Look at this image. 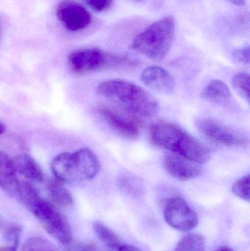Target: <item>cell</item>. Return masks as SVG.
Segmentation results:
<instances>
[{"instance_id": "obj_1", "label": "cell", "mask_w": 250, "mask_h": 251, "mask_svg": "<svg viewBox=\"0 0 250 251\" xmlns=\"http://www.w3.org/2000/svg\"><path fill=\"white\" fill-rule=\"evenodd\" d=\"M149 139L156 147L166 149L200 165L211 159V151L205 144L175 124H154L150 127Z\"/></svg>"}, {"instance_id": "obj_2", "label": "cell", "mask_w": 250, "mask_h": 251, "mask_svg": "<svg viewBox=\"0 0 250 251\" xmlns=\"http://www.w3.org/2000/svg\"><path fill=\"white\" fill-rule=\"evenodd\" d=\"M97 93L134 116L151 118L159 112L158 101L142 87L119 79L101 82Z\"/></svg>"}, {"instance_id": "obj_3", "label": "cell", "mask_w": 250, "mask_h": 251, "mask_svg": "<svg viewBox=\"0 0 250 251\" xmlns=\"http://www.w3.org/2000/svg\"><path fill=\"white\" fill-rule=\"evenodd\" d=\"M20 202L33 214L44 229L63 246L73 240L71 227L64 215L43 199L29 181H21Z\"/></svg>"}, {"instance_id": "obj_4", "label": "cell", "mask_w": 250, "mask_h": 251, "mask_svg": "<svg viewBox=\"0 0 250 251\" xmlns=\"http://www.w3.org/2000/svg\"><path fill=\"white\" fill-rule=\"evenodd\" d=\"M176 21L167 16L154 22L134 40L132 48L155 61L164 60L174 42Z\"/></svg>"}, {"instance_id": "obj_5", "label": "cell", "mask_w": 250, "mask_h": 251, "mask_svg": "<svg viewBox=\"0 0 250 251\" xmlns=\"http://www.w3.org/2000/svg\"><path fill=\"white\" fill-rule=\"evenodd\" d=\"M70 69L76 74H87L101 69H131L137 62L128 57L112 54L96 48L80 49L68 56Z\"/></svg>"}, {"instance_id": "obj_6", "label": "cell", "mask_w": 250, "mask_h": 251, "mask_svg": "<svg viewBox=\"0 0 250 251\" xmlns=\"http://www.w3.org/2000/svg\"><path fill=\"white\" fill-rule=\"evenodd\" d=\"M197 127L205 138L215 144L235 149H244L249 145L246 135L217 121L201 119L197 123Z\"/></svg>"}, {"instance_id": "obj_7", "label": "cell", "mask_w": 250, "mask_h": 251, "mask_svg": "<svg viewBox=\"0 0 250 251\" xmlns=\"http://www.w3.org/2000/svg\"><path fill=\"white\" fill-rule=\"evenodd\" d=\"M164 219L175 229L189 231L198 224L195 211L182 198L173 197L167 200L164 206Z\"/></svg>"}, {"instance_id": "obj_8", "label": "cell", "mask_w": 250, "mask_h": 251, "mask_svg": "<svg viewBox=\"0 0 250 251\" xmlns=\"http://www.w3.org/2000/svg\"><path fill=\"white\" fill-rule=\"evenodd\" d=\"M57 19L65 28L71 32L82 30L91 25V13L82 4L73 0H64L57 5Z\"/></svg>"}, {"instance_id": "obj_9", "label": "cell", "mask_w": 250, "mask_h": 251, "mask_svg": "<svg viewBox=\"0 0 250 251\" xmlns=\"http://www.w3.org/2000/svg\"><path fill=\"white\" fill-rule=\"evenodd\" d=\"M98 114L116 132L130 140L139 136V124L135 116H126L106 106L97 107Z\"/></svg>"}, {"instance_id": "obj_10", "label": "cell", "mask_w": 250, "mask_h": 251, "mask_svg": "<svg viewBox=\"0 0 250 251\" xmlns=\"http://www.w3.org/2000/svg\"><path fill=\"white\" fill-rule=\"evenodd\" d=\"M141 82L150 89L160 94L169 95L176 89L174 78L166 69L158 66L145 68L140 76Z\"/></svg>"}, {"instance_id": "obj_11", "label": "cell", "mask_w": 250, "mask_h": 251, "mask_svg": "<svg viewBox=\"0 0 250 251\" xmlns=\"http://www.w3.org/2000/svg\"><path fill=\"white\" fill-rule=\"evenodd\" d=\"M164 167L171 176L182 181L193 179L202 174L200 164L173 153L164 156Z\"/></svg>"}, {"instance_id": "obj_12", "label": "cell", "mask_w": 250, "mask_h": 251, "mask_svg": "<svg viewBox=\"0 0 250 251\" xmlns=\"http://www.w3.org/2000/svg\"><path fill=\"white\" fill-rule=\"evenodd\" d=\"M0 188L20 201L21 181L15 169L13 159L0 151Z\"/></svg>"}, {"instance_id": "obj_13", "label": "cell", "mask_w": 250, "mask_h": 251, "mask_svg": "<svg viewBox=\"0 0 250 251\" xmlns=\"http://www.w3.org/2000/svg\"><path fill=\"white\" fill-rule=\"evenodd\" d=\"M51 172L60 182H79L82 181L75 162L73 153H60L51 160Z\"/></svg>"}, {"instance_id": "obj_14", "label": "cell", "mask_w": 250, "mask_h": 251, "mask_svg": "<svg viewBox=\"0 0 250 251\" xmlns=\"http://www.w3.org/2000/svg\"><path fill=\"white\" fill-rule=\"evenodd\" d=\"M73 155L81 180L95 178L100 170L99 161L96 155L88 149H79Z\"/></svg>"}, {"instance_id": "obj_15", "label": "cell", "mask_w": 250, "mask_h": 251, "mask_svg": "<svg viewBox=\"0 0 250 251\" xmlns=\"http://www.w3.org/2000/svg\"><path fill=\"white\" fill-rule=\"evenodd\" d=\"M16 172L29 181L41 182L44 181V174L41 166L30 155L20 154L13 159Z\"/></svg>"}, {"instance_id": "obj_16", "label": "cell", "mask_w": 250, "mask_h": 251, "mask_svg": "<svg viewBox=\"0 0 250 251\" xmlns=\"http://www.w3.org/2000/svg\"><path fill=\"white\" fill-rule=\"evenodd\" d=\"M94 233L103 244L111 251H138V249L132 245L122 241L121 239L113 230L100 222L92 225Z\"/></svg>"}, {"instance_id": "obj_17", "label": "cell", "mask_w": 250, "mask_h": 251, "mask_svg": "<svg viewBox=\"0 0 250 251\" xmlns=\"http://www.w3.org/2000/svg\"><path fill=\"white\" fill-rule=\"evenodd\" d=\"M201 97L208 102L217 105H226L230 102L231 93L223 81L214 79L203 90Z\"/></svg>"}, {"instance_id": "obj_18", "label": "cell", "mask_w": 250, "mask_h": 251, "mask_svg": "<svg viewBox=\"0 0 250 251\" xmlns=\"http://www.w3.org/2000/svg\"><path fill=\"white\" fill-rule=\"evenodd\" d=\"M47 190L51 199L57 204L66 207L73 204V197L70 192L59 181H49L47 184Z\"/></svg>"}, {"instance_id": "obj_19", "label": "cell", "mask_w": 250, "mask_h": 251, "mask_svg": "<svg viewBox=\"0 0 250 251\" xmlns=\"http://www.w3.org/2000/svg\"><path fill=\"white\" fill-rule=\"evenodd\" d=\"M117 186L123 193L134 197H138L143 193V186L140 180L132 176H123L119 178Z\"/></svg>"}, {"instance_id": "obj_20", "label": "cell", "mask_w": 250, "mask_h": 251, "mask_svg": "<svg viewBox=\"0 0 250 251\" xmlns=\"http://www.w3.org/2000/svg\"><path fill=\"white\" fill-rule=\"evenodd\" d=\"M175 251H205V241L200 234H189L182 239Z\"/></svg>"}, {"instance_id": "obj_21", "label": "cell", "mask_w": 250, "mask_h": 251, "mask_svg": "<svg viewBox=\"0 0 250 251\" xmlns=\"http://www.w3.org/2000/svg\"><path fill=\"white\" fill-rule=\"evenodd\" d=\"M232 86L236 92L248 103L250 100V77L247 73L240 72L233 76L231 81Z\"/></svg>"}, {"instance_id": "obj_22", "label": "cell", "mask_w": 250, "mask_h": 251, "mask_svg": "<svg viewBox=\"0 0 250 251\" xmlns=\"http://www.w3.org/2000/svg\"><path fill=\"white\" fill-rule=\"evenodd\" d=\"M21 251H59L57 248L45 239L32 237L28 239L22 246Z\"/></svg>"}, {"instance_id": "obj_23", "label": "cell", "mask_w": 250, "mask_h": 251, "mask_svg": "<svg viewBox=\"0 0 250 251\" xmlns=\"http://www.w3.org/2000/svg\"><path fill=\"white\" fill-rule=\"evenodd\" d=\"M250 176L249 174L238 180L232 186V192L233 194L246 201H250Z\"/></svg>"}, {"instance_id": "obj_24", "label": "cell", "mask_w": 250, "mask_h": 251, "mask_svg": "<svg viewBox=\"0 0 250 251\" xmlns=\"http://www.w3.org/2000/svg\"><path fill=\"white\" fill-rule=\"evenodd\" d=\"M63 246L65 251H104L94 243L73 240Z\"/></svg>"}, {"instance_id": "obj_25", "label": "cell", "mask_w": 250, "mask_h": 251, "mask_svg": "<svg viewBox=\"0 0 250 251\" xmlns=\"http://www.w3.org/2000/svg\"><path fill=\"white\" fill-rule=\"evenodd\" d=\"M85 1L92 10L103 12L111 7L113 0H85Z\"/></svg>"}, {"instance_id": "obj_26", "label": "cell", "mask_w": 250, "mask_h": 251, "mask_svg": "<svg viewBox=\"0 0 250 251\" xmlns=\"http://www.w3.org/2000/svg\"><path fill=\"white\" fill-rule=\"evenodd\" d=\"M233 57L236 60L244 63V64H249L250 51V47H245L242 48L238 49L233 52Z\"/></svg>"}, {"instance_id": "obj_27", "label": "cell", "mask_w": 250, "mask_h": 251, "mask_svg": "<svg viewBox=\"0 0 250 251\" xmlns=\"http://www.w3.org/2000/svg\"><path fill=\"white\" fill-rule=\"evenodd\" d=\"M227 1L236 6H243L246 2V0H227Z\"/></svg>"}, {"instance_id": "obj_28", "label": "cell", "mask_w": 250, "mask_h": 251, "mask_svg": "<svg viewBox=\"0 0 250 251\" xmlns=\"http://www.w3.org/2000/svg\"><path fill=\"white\" fill-rule=\"evenodd\" d=\"M216 251H233L231 249L228 247H226V246H223V247H220V249H217Z\"/></svg>"}, {"instance_id": "obj_29", "label": "cell", "mask_w": 250, "mask_h": 251, "mask_svg": "<svg viewBox=\"0 0 250 251\" xmlns=\"http://www.w3.org/2000/svg\"><path fill=\"white\" fill-rule=\"evenodd\" d=\"M4 131H5V126L2 124L0 123V135H1L4 132Z\"/></svg>"}, {"instance_id": "obj_30", "label": "cell", "mask_w": 250, "mask_h": 251, "mask_svg": "<svg viewBox=\"0 0 250 251\" xmlns=\"http://www.w3.org/2000/svg\"><path fill=\"white\" fill-rule=\"evenodd\" d=\"M135 1H144V0H135Z\"/></svg>"}, {"instance_id": "obj_31", "label": "cell", "mask_w": 250, "mask_h": 251, "mask_svg": "<svg viewBox=\"0 0 250 251\" xmlns=\"http://www.w3.org/2000/svg\"><path fill=\"white\" fill-rule=\"evenodd\" d=\"M0 35H1V25H0Z\"/></svg>"}]
</instances>
